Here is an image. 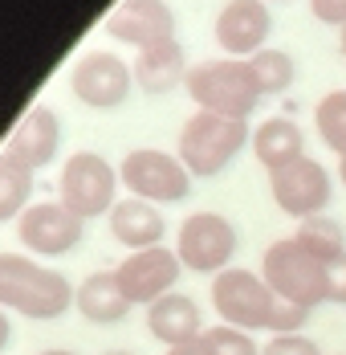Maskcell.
Segmentation results:
<instances>
[{"label": "cell", "mask_w": 346, "mask_h": 355, "mask_svg": "<svg viewBox=\"0 0 346 355\" xmlns=\"http://www.w3.org/2000/svg\"><path fill=\"white\" fill-rule=\"evenodd\" d=\"M73 286L62 270H49L25 253H0V311L53 322L73 311Z\"/></svg>", "instance_id": "obj_1"}, {"label": "cell", "mask_w": 346, "mask_h": 355, "mask_svg": "<svg viewBox=\"0 0 346 355\" xmlns=\"http://www.w3.org/2000/svg\"><path fill=\"white\" fill-rule=\"evenodd\" d=\"M261 278L277 298H285L302 311H318V306L330 302L326 261L313 257L298 237H281L261 253Z\"/></svg>", "instance_id": "obj_2"}, {"label": "cell", "mask_w": 346, "mask_h": 355, "mask_svg": "<svg viewBox=\"0 0 346 355\" xmlns=\"http://www.w3.org/2000/svg\"><path fill=\"white\" fill-rule=\"evenodd\" d=\"M183 90L192 94L196 110H212V114H224V119H244V123L257 110V103L265 98L253 70H248V62H241V58H216V62L192 66Z\"/></svg>", "instance_id": "obj_3"}, {"label": "cell", "mask_w": 346, "mask_h": 355, "mask_svg": "<svg viewBox=\"0 0 346 355\" xmlns=\"http://www.w3.org/2000/svg\"><path fill=\"white\" fill-rule=\"evenodd\" d=\"M244 143H253L244 119H224V114H212V110H196L179 127L175 155L183 159V168L192 176H216L241 155Z\"/></svg>", "instance_id": "obj_4"}, {"label": "cell", "mask_w": 346, "mask_h": 355, "mask_svg": "<svg viewBox=\"0 0 346 355\" xmlns=\"http://www.w3.org/2000/svg\"><path fill=\"white\" fill-rule=\"evenodd\" d=\"M277 306H281V298L265 286V278L257 270L228 266L224 274L212 278V311L220 315V322H228V327L269 331Z\"/></svg>", "instance_id": "obj_5"}, {"label": "cell", "mask_w": 346, "mask_h": 355, "mask_svg": "<svg viewBox=\"0 0 346 355\" xmlns=\"http://www.w3.org/2000/svg\"><path fill=\"white\" fill-rule=\"evenodd\" d=\"M118 168H110L98 151H73L62 164V180H57V200L69 213H78L82 220L94 216H110V209L118 205Z\"/></svg>", "instance_id": "obj_6"}, {"label": "cell", "mask_w": 346, "mask_h": 355, "mask_svg": "<svg viewBox=\"0 0 346 355\" xmlns=\"http://www.w3.org/2000/svg\"><path fill=\"white\" fill-rule=\"evenodd\" d=\"M118 180L131 196H143L151 205H175V200H188L192 192V172L183 168V159L159 147L127 151L118 164Z\"/></svg>", "instance_id": "obj_7"}, {"label": "cell", "mask_w": 346, "mask_h": 355, "mask_svg": "<svg viewBox=\"0 0 346 355\" xmlns=\"http://www.w3.org/2000/svg\"><path fill=\"white\" fill-rule=\"evenodd\" d=\"M237 245H241L237 225L220 213H192L179 225V233H175V253H179L183 270L212 274V278L233 266Z\"/></svg>", "instance_id": "obj_8"}, {"label": "cell", "mask_w": 346, "mask_h": 355, "mask_svg": "<svg viewBox=\"0 0 346 355\" xmlns=\"http://www.w3.org/2000/svg\"><path fill=\"white\" fill-rule=\"evenodd\" d=\"M269 196L285 216L306 220V216H322L330 196H334V180L326 172V164H318L313 155H302L298 164L269 172Z\"/></svg>", "instance_id": "obj_9"}, {"label": "cell", "mask_w": 346, "mask_h": 355, "mask_svg": "<svg viewBox=\"0 0 346 355\" xmlns=\"http://www.w3.org/2000/svg\"><path fill=\"white\" fill-rule=\"evenodd\" d=\"M131 86H135V70H131L118 53H110V49H90V53H82V58L73 62V70H69V90H73V98L86 103V107H94V110L122 107L127 94H131Z\"/></svg>", "instance_id": "obj_10"}, {"label": "cell", "mask_w": 346, "mask_h": 355, "mask_svg": "<svg viewBox=\"0 0 346 355\" xmlns=\"http://www.w3.org/2000/svg\"><path fill=\"white\" fill-rule=\"evenodd\" d=\"M17 237L29 253L41 257H66L82 245L86 237V220L78 213H69L62 200H37L29 205L21 220H17Z\"/></svg>", "instance_id": "obj_11"}, {"label": "cell", "mask_w": 346, "mask_h": 355, "mask_svg": "<svg viewBox=\"0 0 346 355\" xmlns=\"http://www.w3.org/2000/svg\"><path fill=\"white\" fill-rule=\"evenodd\" d=\"M179 274H183V261L167 245H151V249H138V253H127L114 266V278H118L122 294L135 306H151L163 294H172L175 286H179Z\"/></svg>", "instance_id": "obj_12"}, {"label": "cell", "mask_w": 346, "mask_h": 355, "mask_svg": "<svg viewBox=\"0 0 346 355\" xmlns=\"http://www.w3.org/2000/svg\"><path fill=\"white\" fill-rule=\"evenodd\" d=\"M106 33L122 45L151 49L175 37V12L167 0H118L106 12Z\"/></svg>", "instance_id": "obj_13"}, {"label": "cell", "mask_w": 346, "mask_h": 355, "mask_svg": "<svg viewBox=\"0 0 346 355\" xmlns=\"http://www.w3.org/2000/svg\"><path fill=\"white\" fill-rule=\"evenodd\" d=\"M269 29H273L269 0H228L216 12V41L233 58H253L257 49H265Z\"/></svg>", "instance_id": "obj_14"}, {"label": "cell", "mask_w": 346, "mask_h": 355, "mask_svg": "<svg viewBox=\"0 0 346 355\" xmlns=\"http://www.w3.org/2000/svg\"><path fill=\"white\" fill-rule=\"evenodd\" d=\"M57 147H62V123H57V110L45 107V103H37L21 114V123L12 127V135L4 143V155L8 159H17L21 168H49L53 164V155H57Z\"/></svg>", "instance_id": "obj_15"}, {"label": "cell", "mask_w": 346, "mask_h": 355, "mask_svg": "<svg viewBox=\"0 0 346 355\" xmlns=\"http://www.w3.org/2000/svg\"><path fill=\"white\" fill-rule=\"evenodd\" d=\"M147 331L151 339H159L163 347H179V343H196L204 335V311L192 294L172 290L159 302L147 306Z\"/></svg>", "instance_id": "obj_16"}, {"label": "cell", "mask_w": 346, "mask_h": 355, "mask_svg": "<svg viewBox=\"0 0 346 355\" xmlns=\"http://www.w3.org/2000/svg\"><path fill=\"white\" fill-rule=\"evenodd\" d=\"M106 229H110V237L118 241L122 249H151V245H163V233H167V220L159 213V205H151V200H143V196H122L110 216H106Z\"/></svg>", "instance_id": "obj_17"}, {"label": "cell", "mask_w": 346, "mask_h": 355, "mask_svg": "<svg viewBox=\"0 0 346 355\" xmlns=\"http://www.w3.org/2000/svg\"><path fill=\"white\" fill-rule=\"evenodd\" d=\"M73 306L78 315L94 327H118V322L131 315V298L122 294V286L114 278V270H94L78 282V294H73Z\"/></svg>", "instance_id": "obj_18"}, {"label": "cell", "mask_w": 346, "mask_h": 355, "mask_svg": "<svg viewBox=\"0 0 346 355\" xmlns=\"http://www.w3.org/2000/svg\"><path fill=\"white\" fill-rule=\"evenodd\" d=\"M135 86L138 90H147V94H167L175 90L179 82H188V58H183V45L179 41H159V45H151V49H138L135 58Z\"/></svg>", "instance_id": "obj_19"}, {"label": "cell", "mask_w": 346, "mask_h": 355, "mask_svg": "<svg viewBox=\"0 0 346 355\" xmlns=\"http://www.w3.org/2000/svg\"><path fill=\"white\" fill-rule=\"evenodd\" d=\"M253 155L261 159L265 172H281L306 155V135L289 114H273L253 131Z\"/></svg>", "instance_id": "obj_20"}, {"label": "cell", "mask_w": 346, "mask_h": 355, "mask_svg": "<svg viewBox=\"0 0 346 355\" xmlns=\"http://www.w3.org/2000/svg\"><path fill=\"white\" fill-rule=\"evenodd\" d=\"M29 196H33V172L0 151V225L21 220V213L29 209Z\"/></svg>", "instance_id": "obj_21"}, {"label": "cell", "mask_w": 346, "mask_h": 355, "mask_svg": "<svg viewBox=\"0 0 346 355\" xmlns=\"http://www.w3.org/2000/svg\"><path fill=\"white\" fill-rule=\"evenodd\" d=\"M244 62H248V70H253V78H257L261 94H285V90L293 86V78H298L293 58H289L285 49H277V45L257 49V53H253V58H244Z\"/></svg>", "instance_id": "obj_22"}, {"label": "cell", "mask_w": 346, "mask_h": 355, "mask_svg": "<svg viewBox=\"0 0 346 355\" xmlns=\"http://www.w3.org/2000/svg\"><path fill=\"white\" fill-rule=\"evenodd\" d=\"M302 245L310 249L313 257H322V261H334L338 253H346V233L343 225L334 220V216H306V220H298V233H293Z\"/></svg>", "instance_id": "obj_23"}, {"label": "cell", "mask_w": 346, "mask_h": 355, "mask_svg": "<svg viewBox=\"0 0 346 355\" xmlns=\"http://www.w3.org/2000/svg\"><path fill=\"white\" fill-rule=\"evenodd\" d=\"M313 127H318L322 143H326L330 151H338V159H343L346 155V90H330V94L318 98V107H313Z\"/></svg>", "instance_id": "obj_24"}, {"label": "cell", "mask_w": 346, "mask_h": 355, "mask_svg": "<svg viewBox=\"0 0 346 355\" xmlns=\"http://www.w3.org/2000/svg\"><path fill=\"white\" fill-rule=\"evenodd\" d=\"M200 347L208 355H261L253 331H241V327H228V322H216V327H204L200 335Z\"/></svg>", "instance_id": "obj_25"}, {"label": "cell", "mask_w": 346, "mask_h": 355, "mask_svg": "<svg viewBox=\"0 0 346 355\" xmlns=\"http://www.w3.org/2000/svg\"><path fill=\"white\" fill-rule=\"evenodd\" d=\"M261 355H322V347L313 343L310 335H273Z\"/></svg>", "instance_id": "obj_26"}, {"label": "cell", "mask_w": 346, "mask_h": 355, "mask_svg": "<svg viewBox=\"0 0 346 355\" xmlns=\"http://www.w3.org/2000/svg\"><path fill=\"white\" fill-rule=\"evenodd\" d=\"M326 282H330V302L346 306V253H338L334 261H326Z\"/></svg>", "instance_id": "obj_27"}, {"label": "cell", "mask_w": 346, "mask_h": 355, "mask_svg": "<svg viewBox=\"0 0 346 355\" xmlns=\"http://www.w3.org/2000/svg\"><path fill=\"white\" fill-rule=\"evenodd\" d=\"M310 12L322 25H334V29L346 25V0H310Z\"/></svg>", "instance_id": "obj_28"}, {"label": "cell", "mask_w": 346, "mask_h": 355, "mask_svg": "<svg viewBox=\"0 0 346 355\" xmlns=\"http://www.w3.org/2000/svg\"><path fill=\"white\" fill-rule=\"evenodd\" d=\"M163 355H208V352L200 347V339H196V343H179V347H167Z\"/></svg>", "instance_id": "obj_29"}, {"label": "cell", "mask_w": 346, "mask_h": 355, "mask_svg": "<svg viewBox=\"0 0 346 355\" xmlns=\"http://www.w3.org/2000/svg\"><path fill=\"white\" fill-rule=\"evenodd\" d=\"M8 339H12V322H8V311H0V352L8 347Z\"/></svg>", "instance_id": "obj_30"}, {"label": "cell", "mask_w": 346, "mask_h": 355, "mask_svg": "<svg viewBox=\"0 0 346 355\" xmlns=\"http://www.w3.org/2000/svg\"><path fill=\"white\" fill-rule=\"evenodd\" d=\"M338 180H343V188H346V155L338 159Z\"/></svg>", "instance_id": "obj_31"}, {"label": "cell", "mask_w": 346, "mask_h": 355, "mask_svg": "<svg viewBox=\"0 0 346 355\" xmlns=\"http://www.w3.org/2000/svg\"><path fill=\"white\" fill-rule=\"evenodd\" d=\"M37 355H73V352H66V347H49V352H37Z\"/></svg>", "instance_id": "obj_32"}, {"label": "cell", "mask_w": 346, "mask_h": 355, "mask_svg": "<svg viewBox=\"0 0 346 355\" xmlns=\"http://www.w3.org/2000/svg\"><path fill=\"white\" fill-rule=\"evenodd\" d=\"M338 45H343V58H346V25L338 29Z\"/></svg>", "instance_id": "obj_33"}, {"label": "cell", "mask_w": 346, "mask_h": 355, "mask_svg": "<svg viewBox=\"0 0 346 355\" xmlns=\"http://www.w3.org/2000/svg\"><path fill=\"white\" fill-rule=\"evenodd\" d=\"M102 355H135V352H127V347H114V352H102Z\"/></svg>", "instance_id": "obj_34"}, {"label": "cell", "mask_w": 346, "mask_h": 355, "mask_svg": "<svg viewBox=\"0 0 346 355\" xmlns=\"http://www.w3.org/2000/svg\"><path fill=\"white\" fill-rule=\"evenodd\" d=\"M334 355H346V352H334Z\"/></svg>", "instance_id": "obj_35"}]
</instances>
